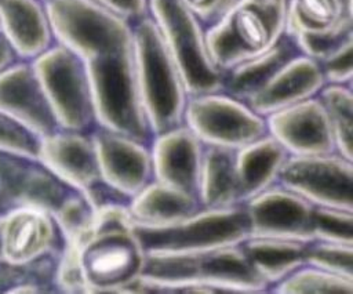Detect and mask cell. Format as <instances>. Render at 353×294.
I'll use <instances>...</instances> for the list:
<instances>
[{"mask_svg": "<svg viewBox=\"0 0 353 294\" xmlns=\"http://www.w3.org/2000/svg\"><path fill=\"white\" fill-rule=\"evenodd\" d=\"M131 221L128 203L95 208L91 222L63 240L55 266V288L74 294L124 293L146 262Z\"/></svg>", "mask_w": 353, "mask_h": 294, "instance_id": "6da1fadb", "label": "cell"}, {"mask_svg": "<svg viewBox=\"0 0 353 294\" xmlns=\"http://www.w3.org/2000/svg\"><path fill=\"white\" fill-rule=\"evenodd\" d=\"M269 284L241 246L182 255H146L142 273L124 293L263 294Z\"/></svg>", "mask_w": 353, "mask_h": 294, "instance_id": "7a4b0ae2", "label": "cell"}, {"mask_svg": "<svg viewBox=\"0 0 353 294\" xmlns=\"http://www.w3.org/2000/svg\"><path fill=\"white\" fill-rule=\"evenodd\" d=\"M132 43L138 88L153 135L185 124L189 95L164 37L150 15L132 23Z\"/></svg>", "mask_w": 353, "mask_h": 294, "instance_id": "3957f363", "label": "cell"}, {"mask_svg": "<svg viewBox=\"0 0 353 294\" xmlns=\"http://www.w3.org/2000/svg\"><path fill=\"white\" fill-rule=\"evenodd\" d=\"M97 126L150 144L153 133L142 105L134 61V43L84 62Z\"/></svg>", "mask_w": 353, "mask_h": 294, "instance_id": "277c9868", "label": "cell"}, {"mask_svg": "<svg viewBox=\"0 0 353 294\" xmlns=\"http://www.w3.org/2000/svg\"><path fill=\"white\" fill-rule=\"evenodd\" d=\"M285 21L287 0H236L205 28L210 57L226 72L276 46L285 35Z\"/></svg>", "mask_w": 353, "mask_h": 294, "instance_id": "5b68a950", "label": "cell"}, {"mask_svg": "<svg viewBox=\"0 0 353 294\" xmlns=\"http://www.w3.org/2000/svg\"><path fill=\"white\" fill-rule=\"evenodd\" d=\"M148 257L182 255L241 244L250 236L243 204L222 208H200L165 225H143L131 221Z\"/></svg>", "mask_w": 353, "mask_h": 294, "instance_id": "8992f818", "label": "cell"}, {"mask_svg": "<svg viewBox=\"0 0 353 294\" xmlns=\"http://www.w3.org/2000/svg\"><path fill=\"white\" fill-rule=\"evenodd\" d=\"M149 15L164 37L188 95L223 91L225 72L210 57L201 21L181 0H149Z\"/></svg>", "mask_w": 353, "mask_h": 294, "instance_id": "52a82bcc", "label": "cell"}, {"mask_svg": "<svg viewBox=\"0 0 353 294\" xmlns=\"http://www.w3.org/2000/svg\"><path fill=\"white\" fill-rule=\"evenodd\" d=\"M54 40L84 62L132 46V23L95 0H44Z\"/></svg>", "mask_w": 353, "mask_h": 294, "instance_id": "ba28073f", "label": "cell"}, {"mask_svg": "<svg viewBox=\"0 0 353 294\" xmlns=\"http://www.w3.org/2000/svg\"><path fill=\"white\" fill-rule=\"evenodd\" d=\"M32 63L58 127L90 133L97 120L84 61L54 43Z\"/></svg>", "mask_w": 353, "mask_h": 294, "instance_id": "9c48e42d", "label": "cell"}, {"mask_svg": "<svg viewBox=\"0 0 353 294\" xmlns=\"http://www.w3.org/2000/svg\"><path fill=\"white\" fill-rule=\"evenodd\" d=\"M183 123L205 146L233 150L268 134L263 116L223 91L189 95Z\"/></svg>", "mask_w": 353, "mask_h": 294, "instance_id": "30bf717a", "label": "cell"}, {"mask_svg": "<svg viewBox=\"0 0 353 294\" xmlns=\"http://www.w3.org/2000/svg\"><path fill=\"white\" fill-rule=\"evenodd\" d=\"M277 184L313 206L353 211V160L336 152L288 155Z\"/></svg>", "mask_w": 353, "mask_h": 294, "instance_id": "8fae6325", "label": "cell"}, {"mask_svg": "<svg viewBox=\"0 0 353 294\" xmlns=\"http://www.w3.org/2000/svg\"><path fill=\"white\" fill-rule=\"evenodd\" d=\"M63 240L52 215L34 207H15L0 214V261L23 266L59 255Z\"/></svg>", "mask_w": 353, "mask_h": 294, "instance_id": "7c38bea8", "label": "cell"}, {"mask_svg": "<svg viewBox=\"0 0 353 294\" xmlns=\"http://www.w3.org/2000/svg\"><path fill=\"white\" fill-rule=\"evenodd\" d=\"M102 181L131 199L153 179L150 144L95 126L90 131Z\"/></svg>", "mask_w": 353, "mask_h": 294, "instance_id": "4fadbf2b", "label": "cell"}, {"mask_svg": "<svg viewBox=\"0 0 353 294\" xmlns=\"http://www.w3.org/2000/svg\"><path fill=\"white\" fill-rule=\"evenodd\" d=\"M248 218V237H273L312 242L314 206L280 184L254 196L244 204Z\"/></svg>", "mask_w": 353, "mask_h": 294, "instance_id": "5bb4252c", "label": "cell"}, {"mask_svg": "<svg viewBox=\"0 0 353 294\" xmlns=\"http://www.w3.org/2000/svg\"><path fill=\"white\" fill-rule=\"evenodd\" d=\"M72 189L39 160L0 153V207H34L57 211Z\"/></svg>", "mask_w": 353, "mask_h": 294, "instance_id": "9a60e30c", "label": "cell"}, {"mask_svg": "<svg viewBox=\"0 0 353 294\" xmlns=\"http://www.w3.org/2000/svg\"><path fill=\"white\" fill-rule=\"evenodd\" d=\"M37 160L62 184L81 195L102 182L90 133L58 128L40 138Z\"/></svg>", "mask_w": 353, "mask_h": 294, "instance_id": "2e32d148", "label": "cell"}, {"mask_svg": "<svg viewBox=\"0 0 353 294\" xmlns=\"http://www.w3.org/2000/svg\"><path fill=\"white\" fill-rule=\"evenodd\" d=\"M265 119L268 134L288 155H325L335 152L331 124L319 97L273 112Z\"/></svg>", "mask_w": 353, "mask_h": 294, "instance_id": "e0dca14e", "label": "cell"}, {"mask_svg": "<svg viewBox=\"0 0 353 294\" xmlns=\"http://www.w3.org/2000/svg\"><path fill=\"white\" fill-rule=\"evenodd\" d=\"M0 113L25 126L39 138L59 128L32 61L17 59L0 70Z\"/></svg>", "mask_w": 353, "mask_h": 294, "instance_id": "ac0fdd59", "label": "cell"}, {"mask_svg": "<svg viewBox=\"0 0 353 294\" xmlns=\"http://www.w3.org/2000/svg\"><path fill=\"white\" fill-rule=\"evenodd\" d=\"M203 150L204 144L185 124L153 135V179L199 197Z\"/></svg>", "mask_w": 353, "mask_h": 294, "instance_id": "d6986e66", "label": "cell"}, {"mask_svg": "<svg viewBox=\"0 0 353 294\" xmlns=\"http://www.w3.org/2000/svg\"><path fill=\"white\" fill-rule=\"evenodd\" d=\"M324 84L320 65L299 52L285 62L247 104L252 110L266 117L273 112L317 97Z\"/></svg>", "mask_w": 353, "mask_h": 294, "instance_id": "ffe728a7", "label": "cell"}, {"mask_svg": "<svg viewBox=\"0 0 353 294\" xmlns=\"http://www.w3.org/2000/svg\"><path fill=\"white\" fill-rule=\"evenodd\" d=\"M0 33L18 59L33 61L54 43L43 0H0Z\"/></svg>", "mask_w": 353, "mask_h": 294, "instance_id": "44dd1931", "label": "cell"}, {"mask_svg": "<svg viewBox=\"0 0 353 294\" xmlns=\"http://www.w3.org/2000/svg\"><path fill=\"white\" fill-rule=\"evenodd\" d=\"M287 157L288 152L270 134L234 150L240 204L276 185Z\"/></svg>", "mask_w": 353, "mask_h": 294, "instance_id": "7402d4cb", "label": "cell"}, {"mask_svg": "<svg viewBox=\"0 0 353 294\" xmlns=\"http://www.w3.org/2000/svg\"><path fill=\"white\" fill-rule=\"evenodd\" d=\"M200 208L197 196L174 189L156 179H152L128 202L132 221L143 225L171 224Z\"/></svg>", "mask_w": 353, "mask_h": 294, "instance_id": "603a6c76", "label": "cell"}, {"mask_svg": "<svg viewBox=\"0 0 353 294\" xmlns=\"http://www.w3.org/2000/svg\"><path fill=\"white\" fill-rule=\"evenodd\" d=\"M299 54L294 40L284 37L270 50L225 72L223 92L247 102L285 62Z\"/></svg>", "mask_w": 353, "mask_h": 294, "instance_id": "cb8c5ba5", "label": "cell"}, {"mask_svg": "<svg viewBox=\"0 0 353 294\" xmlns=\"http://www.w3.org/2000/svg\"><path fill=\"white\" fill-rule=\"evenodd\" d=\"M199 202L203 208H222L240 204L233 149L204 145L199 179Z\"/></svg>", "mask_w": 353, "mask_h": 294, "instance_id": "d4e9b609", "label": "cell"}, {"mask_svg": "<svg viewBox=\"0 0 353 294\" xmlns=\"http://www.w3.org/2000/svg\"><path fill=\"white\" fill-rule=\"evenodd\" d=\"M240 246L256 273L269 284V287L277 284L305 265V242L273 237H248Z\"/></svg>", "mask_w": 353, "mask_h": 294, "instance_id": "484cf974", "label": "cell"}, {"mask_svg": "<svg viewBox=\"0 0 353 294\" xmlns=\"http://www.w3.org/2000/svg\"><path fill=\"white\" fill-rule=\"evenodd\" d=\"M353 26L352 0H287L285 35H320Z\"/></svg>", "mask_w": 353, "mask_h": 294, "instance_id": "4316f807", "label": "cell"}, {"mask_svg": "<svg viewBox=\"0 0 353 294\" xmlns=\"http://www.w3.org/2000/svg\"><path fill=\"white\" fill-rule=\"evenodd\" d=\"M334 135L335 152L353 160V91L352 86L324 84L317 94Z\"/></svg>", "mask_w": 353, "mask_h": 294, "instance_id": "83f0119b", "label": "cell"}, {"mask_svg": "<svg viewBox=\"0 0 353 294\" xmlns=\"http://www.w3.org/2000/svg\"><path fill=\"white\" fill-rule=\"evenodd\" d=\"M274 294H352L353 279L302 265L285 279L272 286Z\"/></svg>", "mask_w": 353, "mask_h": 294, "instance_id": "f1b7e54d", "label": "cell"}, {"mask_svg": "<svg viewBox=\"0 0 353 294\" xmlns=\"http://www.w3.org/2000/svg\"><path fill=\"white\" fill-rule=\"evenodd\" d=\"M305 265L353 279V244L323 240L307 242Z\"/></svg>", "mask_w": 353, "mask_h": 294, "instance_id": "f546056e", "label": "cell"}, {"mask_svg": "<svg viewBox=\"0 0 353 294\" xmlns=\"http://www.w3.org/2000/svg\"><path fill=\"white\" fill-rule=\"evenodd\" d=\"M312 233L313 240L353 244V211L314 206Z\"/></svg>", "mask_w": 353, "mask_h": 294, "instance_id": "4dcf8cb0", "label": "cell"}, {"mask_svg": "<svg viewBox=\"0 0 353 294\" xmlns=\"http://www.w3.org/2000/svg\"><path fill=\"white\" fill-rule=\"evenodd\" d=\"M92 214L94 210L88 204L87 199L80 192L72 189L52 214V218L58 226L62 240H66L85 228L91 222Z\"/></svg>", "mask_w": 353, "mask_h": 294, "instance_id": "1f68e13d", "label": "cell"}, {"mask_svg": "<svg viewBox=\"0 0 353 294\" xmlns=\"http://www.w3.org/2000/svg\"><path fill=\"white\" fill-rule=\"evenodd\" d=\"M40 138L25 126L0 113V153L37 160Z\"/></svg>", "mask_w": 353, "mask_h": 294, "instance_id": "d6a6232c", "label": "cell"}, {"mask_svg": "<svg viewBox=\"0 0 353 294\" xmlns=\"http://www.w3.org/2000/svg\"><path fill=\"white\" fill-rule=\"evenodd\" d=\"M291 39L301 54L319 62L346 40L353 39V26H346L320 35H296L291 36Z\"/></svg>", "mask_w": 353, "mask_h": 294, "instance_id": "836d02e7", "label": "cell"}, {"mask_svg": "<svg viewBox=\"0 0 353 294\" xmlns=\"http://www.w3.org/2000/svg\"><path fill=\"white\" fill-rule=\"evenodd\" d=\"M320 65L325 84L352 86L353 79V39L346 40L336 50L330 52Z\"/></svg>", "mask_w": 353, "mask_h": 294, "instance_id": "e575fe53", "label": "cell"}, {"mask_svg": "<svg viewBox=\"0 0 353 294\" xmlns=\"http://www.w3.org/2000/svg\"><path fill=\"white\" fill-rule=\"evenodd\" d=\"M207 28L218 22L236 0H181Z\"/></svg>", "mask_w": 353, "mask_h": 294, "instance_id": "d590c367", "label": "cell"}, {"mask_svg": "<svg viewBox=\"0 0 353 294\" xmlns=\"http://www.w3.org/2000/svg\"><path fill=\"white\" fill-rule=\"evenodd\" d=\"M117 15L134 23L149 15V0H95Z\"/></svg>", "mask_w": 353, "mask_h": 294, "instance_id": "8d00e7d4", "label": "cell"}, {"mask_svg": "<svg viewBox=\"0 0 353 294\" xmlns=\"http://www.w3.org/2000/svg\"><path fill=\"white\" fill-rule=\"evenodd\" d=\"M18 58L15 52L12 51L11 46L7 43V40L0 33V70L10 66L12 62H15Z\"/></svg>", "mask_w": 353, "mask_h": 294, "instance_id": "74e56055", "label": "cell"}, {"mask_svg": "<svg viewBox=\"0 0 353 294\" xmlns=\"http://www.w3.org/2000/svg\"><path fill=\"white\" fill-rule=\"evenodd\" d=\"M43 1H44V0H43Z\"/></svg>", "mask_w": 353, "mask_h": 294, "instance_id": "f35d334b", "label": "cell"}]
</instances>
